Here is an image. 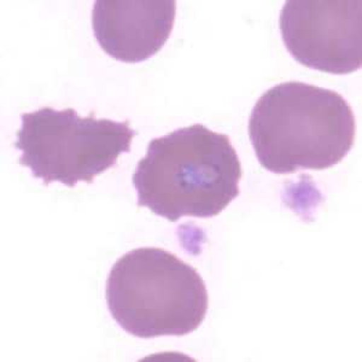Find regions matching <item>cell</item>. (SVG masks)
I'll list each match as a JSON object with an SVG mask.
<instances>
[{"label": "cell", "mask_w": 362, "mask_h": 362, "mask_svg": "<svg viewBox=\"0 0 362 362\" xmlns=\"http://www.w3.org/2000/svg\"><path fill=\"white\" fill-rule=\"evenodd\" d=\"M242 175L230 138L196 124L151 140L132 180L138 206L177 223L220 214L238 197Z\"/></svg>", "instance_id": "1"}, {"label": "cell", "mask_w": 362, "mask_h": 362, "mask_svg": "<svg viewBox=\"0 0 362 362\" xmlns=\"http://www.w3.org/2000/svg\"><path fill=\"white\" fill-rule=\"evenodd\" d=\"M355 116L332 90L300 81L266 90L249 119V136L259 165L274 174L338 165L354 145Z\"/></svg>", "instance_id": "2"}, {"label": "cell", "mask_w": 362, "mask_h": 362, "mask_svg": "<svg viewBox=\"0 0 362 362\" xmlns=\"http://www.w3.org/2000/svg\"><path fill=\"white\" fill-rule=\"evenodd\" d=\"M114 320L134 337L186 336L208 312V291L191 264L160 247H139L117 259L107 280Z\"/></svg>", "instance_id": "3"}, {"label": "cell", "mask_w": 362, "mask_h": 362, "mask_svg": "<svg viewBox=\"0 0 362 362\" xmlns=\"http://www.w3.org/2000/svg\"><path fill=\"white\" fill-rule=\"evenodd\" d=\"M136 131L129 122L81 117L74 109L45 107L21 115L15 148L20 165L44 185L61 182L74 187L92 184L95 177L116 165L119 155L131 151Z\"/></svg>", "instance_id": "4"}, {"label": "cell", "mask_w": 362, "mask_h": 362, "mask_svg": "<svg viewBox=\"0 0 362 362\" xmlns=\"http://www.w3.org/2000/svg\"><path fill=\"white\" fill-rule=\"evenodd\" d=\"M279 25L286 49L300 64L334 75L361 68V0H290Z\"/></svg>", "instance_id": "5"}, {"label": "cell", "mask_w": 362, "mask_h": 362, "mask_svg": "<svg viewBox=\"0 0 362 362\" xmlns=\"http://www.w3.org/2000/svg\"><path fill=\"white\" fill-rule=\"evenodd\" d=\"M174 0H97L92 27L99 46L119 62L139 63L156 54L173 30Z\"/></svg>", "instance_id": "6"}]
</instances>
